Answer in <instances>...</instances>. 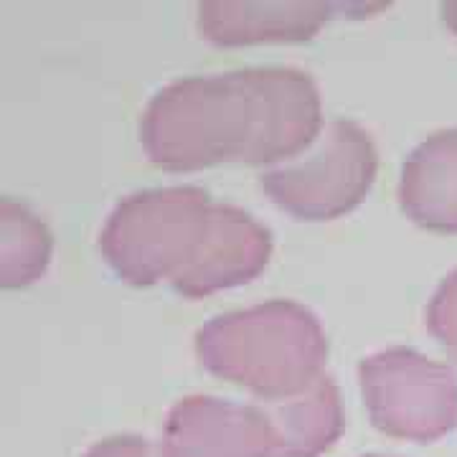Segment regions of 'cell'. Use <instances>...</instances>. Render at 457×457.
Returning <instances> with one entry per match:
<instances>
[{
    "instance_id": "cell-10",
    "label": "cell",
    "mask_w": 457,
    "mask_h": 457,
    "mask_svg": "<svg viewBox=\"0 0 457 457\" xmlns=\"http://www.w3.org/2000/svg\"><path fill=\"white\" fill-rule=\"evenodd\" d=\"M275 432V457H320L345 429L341 389L330 374H320L300 392L279 399H254Z\"/></svg>"
},
{
    "instance_id": "cell-2",
    "label": "cell",
    "mask_w": 457,
    "mask_h": 457,
    "mask_svg": "<svg viewBox=\"0 0 457 457\" xmlns=\"http://www.w3.org/2000/svg\"><path fill=\"white\" fill-rule=\"evenodd\" d=\"M252 132V102L237 71L186 77L147 102L140 140L165 170H201L242 161Z\"/></svg>"
},
{
    "instance_id": "cell-7",
    "label": "cell",
    "mask_w": 457,
    "mask_h": 457,
    "mask_svg": "<svg viewBox=\"0 0 457 457\" xmlns=\"http://www.w3.org/2000/svg\"><path fill=\"white\" fill-rule=\"evenodd\" d=\"M275 432L260 404L194 394L176 402L163 425V457H275Z\"/></svg>"
},
{
    "instance_id": "cell-4",
    "label": "cell",
    "mask_w": 457,
    "mask_h": 457,
    "mask_svg": "<svg viewBox=\"0 0 457 457\" xmlns=\"http://www.w3.org/2000/svg\"><path fill=\"white\" fill-rule=\"evenodd\" d=\"M376 170L374 137L359 122L338 117L303 155L264 170L260 186L295 219L328 221L359 206L374 186Z\"/></svg>"
},
{
    "instance_id": "cell-16",
    "label": "cell",
    "mask_w": 457,
    "mask_h": 457,
    "mask_svg": "<svg viewBox=\"0 0 457 457\" xmlns=\"http://www.w3.org/2000/svg\"><path fill=\"white\" fill-rule=\"evenodd\" d=\"M363 457H396V455H363Z\"/></svg>"
},
{
    "instance_id": "cell-13",
    "label": "cell",
    "mask_w": 457,
    "mask_h": 457,
    "mask_svg": "<svg viewBox=\"0 0 457 457\" xmlns=\"http://www.w3.org/2000/svg\"><path fill=\"white\" fill-rule=\"evenodd\" d=\"M427 328L457 363V270L442 279L427 305Z\"/></svg>"
},
{
    "instance_id": "cell-15",
    "label": "cell",
    "mask_w": 457,
    "mask_h": 457,
    "mask_svg": "<svg viewBox=\"0 0 457 457\" xmlns=\"http://www.w3.org/2000/svg\"><path fill=\"white\" fill-rule=\"evenodd\" d=\"M442 18H445V23L453 29V31L457 33V0H453V3H445L442 5Z\"/></svg>"
},
{
    "instance_id": "cell-1",
    "label": "cell",
    "mask_w": 457,
    "mask_h": 457,
    "mask_svg": "<svg viewBox=\"0 0 457 457\" xmlns=\"http://www.w3.org/2000/svg\"><path fill=\"white\" fill-rule=\"evenodd\" d=\"M196 356L206 371L245 386L254 399H279L326 374L328 338L311 308L270 300L204 323Z\"/></svg>"
},
{
    "instance_id": "cell-5",
    "label": "cell",
    "mask_w": 457,
    "mask_h": 457,
    "mask_svg": "<svg viewBox=\"0 0 457 457\" xmlns=\"http://www.w3.org/2000/svg\"><path fill=\"white\" fill-rule=\"evenodd\" d=\"M359 381L371 422L389 437L435 442L457 427V374L447 363L394 345L361 361Z\"/></svg>"
},
{
    "instance_id": "cell-9",
    "label": "cell",
    "mask_w": 457,
    "mask_h": 457,
    "mask_svg": "<svg viewBox=\"0 0 457 457\" xmlns=\"http://www.w3.org/2000/svg\"><path fill=\"white\" fill-rule=\"evenodd\" d=\"M272 246V231L252 213L213 201L209 228L201 245L170 285L186 297H206L245 285L267 267Z\"/></svg>"
},
{
    "instance_id": "cell-8",
    "label": "cell",
    "mask_w": 457,
    "mask_h": 457,
    "mask_svg": "<svg viewBox=\"0 0 457 457\" xmlns=\"http://www.w3.org/2000/svg\"><path fill=\"white\" fill-rule=\"evenodd\" d=\"M384 3L336 0H206L198 5V31L216 46L262 41H308L330 18L371 13Z\"/></svg>"
},
{
    "instance_id": "cell-6",
    "label": "cell",
    "mask_w": 457,
    "mask_h": 457,
    "mask_svg": "<svg viewBox=\"0 0 457 457\" xmlns=\"http://www.w3.org/2000/svg\"><path fill=\"white\" fill-rule=\"evenodd\" d=\"M239 77L252 102V132L242 161L282 165L303 155L320 137V89L308 71L295 66H249Z\"/></svg>"
},
{
    "instance_id": "cell-14",
    "label": "cell",
    "mask_w": 457,
    "mask_h": 457,
    "mask_svg": "<svg viewBox=\"0 0 457 457\" xmlns=\"http://www.w3.org/2000/svg\"><path fill=\"white\" fill-rule=\"evenodd\" d=\"M84 457H163L161 445H153L137 435H114L107 440L92 445Z\"/></svg>"
},
{
    "instance_id": "cell-3",
    "label": "cell",
    "mask_w": 457,
    "mask_h": 457,
    "mask_svg": "<svg viewBox=\"0 0 457 457\" xmlns=\"http://www.w3.org/2000/svg\"><path fill=\"white\" fill-rule=\"evenodd\" d=\"M212 209V196L198 186L135 191L110 212L99 234V249L130 285L143 287L173 279L201 245Z\"/></svg>"
},
{
    "instance_id": "cell-12",
    "label": "cell",
    "mask_w": 457,
    "mask_h": 457,
    "mask_svg": "<svg viewBox=\"0 0 457 457\" xmlns=\"http://www.w3.org/2000/svg\"><path fill=\"white\" fill-rule=\"evenodd\" d=\"M54 237L46 221L13 198L0 201V285L26 287L49 270Z\"/></svg>"
},
{
    "instance_id": "cell-11",
    "label": "cell",
    "mask_w": 457,
    "mask_h": 457,
    "mask_svg": "<svg viewBox=\"0 0 457 457\" xmlns=\"http://www.w3.org/2000/svg\"><path fill=\"white\" fill-rule=\"evenodd\" d=\"M399 204L414 224L457 234V128L432 132L409 153Z\"/></svg>"
}]
</instances>
